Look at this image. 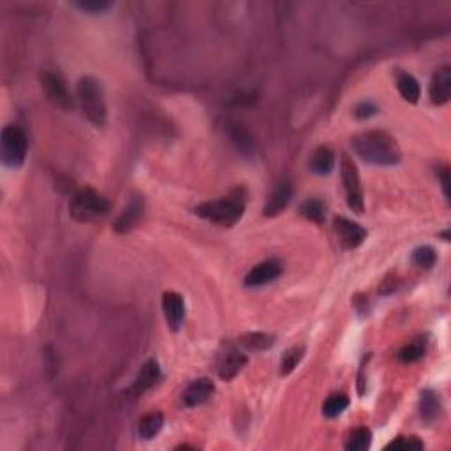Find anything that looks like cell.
<instances>
[{"label":"cell","mask_w":451,"mask_h":451,"mask_svg":"<svg viewBox=\"0 0 451 451\" xmlns=\"http://www.w3.org/2000/svg\"><path fill=\"white\" fill-rule=\"evenodd\" d=\"M352 150L362 161L373 166H393L402 159L397 140L384 130H366L351 140Z\"/></svg>","instance_id":"cell-1"},{"label":"cell","mask_w":451,"mask_h":451,"mask_svg":"<svg viewBox=\"0 0 451 451\" xmlns=\"http://www.w3.org/2000/svg\"><path fill=\"white\" fill-rule=\"evenodd\" d=\"M243 210H245V203H243L242 197L228 196L222 197V199L201 203L199 206L194 208V214L199 215L201 218H204L208 222L231 228V226H235L242 218Z\"/></svg>","instance_id":"cell-2"},{"label":"cell","mask_w":451,"mask_h":451,"mask_svg":"<svg viewBox=\"0 0 451 451\" xmlns=\"http://www.w3.org/2000/svg\"><path fill=\"white\" fill-rule=\"evenodd\" d=\"M78 101H80L85 116L94 125H104L106 120H108V109H106L104 92H102L101 83L95 78H81L80 83H78Z\"/></svg>","instance_id":"cell-3"},{"label":"cell","mask_w":451,"mask_h":451,"mask_svg":"<svg viewBox=\"0 0 451 451\" xmlns=\"http://www.w3.org/2000/svg\"><path fill=\"white\" fill-rule=\"evenodd\" d=\"M108 211L109 201L90 187L80 189L70 197L69 214L78 222H95L108 215Z\"/></svg>","instance_id":"cell-4"},{"label":"cell","mask_w":451,"mask_h":451,"mask_svg":"<svg viewBox=\"0 0 451 451\" xmlns=\"http://www.w3.org/2000/svg\"><path fill=\"white\" fill-rule=\"evenodd\" d=\"M2 144V162L7 168H20L27 159V136L18 125H6L0 137Z\"/></svg>","instance_id":"cell-5"},{"label":"cell","mask_w":451,"mask_h":451,"mask_svg":"<svg viewBox=\"0 0 451 451\" xmlns=\"http://www.w3.org/2000/svg\"><path fill=\"white\" fill-rule=\"evenodd\" d=\"M340 178L344 183L345 197H347V206L351 208L354 214H363V189L362 182H359L358 169L356 164L352 162V159H349L347 155H342L340 161Z\"/></svg>","instance_id":"cell-6"},{"label":"cell","mask_w":451,"mask_h":451,"mask_svg":"<svg viewBox=\"0 0 451 451\" xmlns=\"http://www.w3.org/2000/svg\"><path fill=\"white\" fill-rule=\"evenodd\" d=\"M42 90H44L46 97L49 99L51 104H55L56 108L62 109H70L73 108V97L69 94V88H67L66 80L62 78L60 73H53V70H46L41 76Z\"/></svg>","instance_id":"cell-7"},{"label":"cell","mask_w":451,"mask_h":451,"mask_svg":"<svg viewBox=\"0 0 451 451\" xmlns=\"http://www.w3.org/2000/svg\"><path fill=\"white\" fill-rule=\"evenodd\" d=\"M335 235H337L338 243L344 249H356L362 245L366 238V229L359 226L358 222H352L345 217H337L333 221Z\"/></svg>","instance_id":"cell-8"},{"label":"cell","mask_w":451,"mask_h":451,"mask_svg":"<svg viewBox=\"0 0 451 451\" xmlns=\"http://www.w3.org/2000/svg\"><path fill=\"white\" fill-rule=\"evenodd\" d=\"M284 270V264L278 259H266L263 263L256 264L249 273L243 278V284L247 288H261V285H266L270 282H273L275 278H278Z\"/></svg>","instance_id":"cell-9"},{"label":"cell","mask_w":451,"mask_h":451,"mask_svg":"<svg viewBox=\"0 0 451 451\" xmlns=\"http://www.w3.org/2000/svg\"><path fill=\"white\" fill-rule=\"evenodd\" d=\"M162 312H164L168 328L173 331H178L185 319V303L182 295L176 291H168L162 296Z\"/></svg>","instance_id":"cell-10"},{"label":"cell","mask_w":451,"mask_h":451,"mask_svg":"<svg viewBox=\"0 0 451 451\" xmlns=\"http://www.w3.org/2000/svg\"><path fill=\"white\" fill-rule=\"evenodd\" d=\"M214 391H215L214 383H211L208 377H199V379L192 381V383L183 390L182 400L187 407H197V405L210 400Z\"/></svg>","instance_id":"cell-11"},{"label":"cell","mask_w":451,"mask_h":451,"mask_svg":"<svg viewBox=\"0 0 451 451\" xmlns=\"http://www.w3.org/2000/svg\"><path fill=\"white\" fill-rule=\"evenodd\" d=\"M451 97V69L440 67L430 81V101L433 104H446Z\"/></svg>","instance_id":"cell-12"},{"label":"cell","mask_w":451,"mask_h":451,"mask_svg":"<svg viewBox=\"0 0 451 451\" xmlns=\"http://www.w3.org/2000/svg\"><path fill=\"white\" fill-rule=\"evenodd\" d=\"M292 196V189L289 185V182H280L271 194L268 196V201L264 203L263 208V215L264 217H275V215L282 214L285 210V206L289 204Z\"/></svg>","instance_id":"cell-13"},{"label":"cell","mask_w":451,"mask_h":451,"mask_svg":"<svg viewBox=\"0 0 451 451\" xmlns=\"http://www.w3.org/2000/svg\"><path fill=\"white\" fill-rule=\"evenodd\" d=\"M143 211H144V204L141 197H132L130 203L123 208L122 214L118 215V218L115 221L113 224V229L118 233H127L130 231L132 228H136L137 222L141 221L143 217Z\"/></svg>","instance_id":"cell-14"},{"label":"cell","mask_w":451,"mask_h":451,"mask_svg":"<svg viewBox=\"0 0 451 451\" xmlns=\"http://www.w3.org/2000/svg\"><path fill=\"white\" fill-rule=\"evenodd\" d=\"M161 379V366L155 359H148L141 370L137 372L136 379L132 384V393L134 395H143L147 393L150 388H154L157 384V381Z\"/></svg>","instance_id":"cell-15"},{"label":"cell","mask_w":451,"mask_h":451,"mask_svg":"<svg viewBox=\"0 0 451 451\" xmlns=\"http://www.w3.org/2000/svg\"><path fill=\"white\" fill-rule=\"evenodd\" d=\"M247 356L238 349H229L224 356H222L221 363H218V376L221 379L229 381L245 366Z\"/></svg>","instance_id":"cell-16"},{"label":"cell","mask_w":451,"mask_h":451,"mask_svg":"<svg viewBox=\"0 0 451 451\" xmlns=\"http://www.w3.org/2000/svg\"><path fill=\"white\" fill-rule=\"evenodd\" d=\"M397 88L400 92V95L404 97V101L416 104L419 101V95H421V88H419L418 80H416L412 74L405 73V70H398L397 73Z\"/></svg>","instance_id":"cell-17"},{"label":"cell","mask_w":451,"mask_h":451,"mask_svg":"<svg viewBox=\"0 0 451 451\" xmlns=\"http://www.w3.org/2000/svg\"><path fill=\"white\" fill-rule=\"evenodd\" d=\"M309 166L310 171L316 173V175H328L335 166V154L328 147L316 148L310 155Z\"/></svg>","instance_id":"cell-18"},{"label":"cell","mask_w":451,"mask_h":451,"mask_svg":"<svg viewBox=\"0 0 451 451\" xmlns=\"http://www.w3.org/2000/svg\"><path fill=\"white\" fill-rule=\"evenodd\" d=\"M162 425H164V416H162V412H148V414H144L143 418L137 421V435L144 440L154 439V437L161 432Z\"/></svg>","instance_id":"cell-19"},{"label":"cell","mask_w":451,"mask_h":451,"mask_svg":"<svg viewBox=\"0 0 451 451\" xmlns=\"http://www.w3.org/2000/svg\"><path fill=\"white\" fill-rule=\"evenodd\" d=\"M240 344L249 351H266L275 344V337L263 331H250L240 337Z\"/></svg>","instance_id":"cell-20"},{"label":"cell","mask_w":451,"mask_h":451,"mask_svg":"<svg viewBox=\"0 0 451 451\" xmlns=\"http://www.w3.org/2000/svg\"><path fill=\"white\" fill-rule=\"evenodd\" d=\"M440 402L432 390H425L419 397V414L425 421H433L439 416Z\"/></svg>","instance_id":"cell-21"},{"label":"cell","mask_w":451,"mask_h":451,"mask_svg":"<svg viewBox=\"0 0 451 451\" xmlns=\"http://www.w3.org/2000/svg\"><path fill=\"white\" fill-rule=\"evenodd\" d=\"M372 443V432L366 426H358L349 433L347 440H345V450L349 451H365L370 447Z\"/></svg>","instance_id":"cell-22"},{"label":"cell","mask_w":451,"mask_h":451,"mask_svg":"<svg viewBox=\"0 0 451 451\" xmlns=\"http://www.w3.org/2000/svg\"><path fill=\"white\" fill-rule=\"evenodd\" d=\"M411 261L414 266L421 268V270H430V268H433V264H435V261H437L435 249L430 245L418 247V249L412 250Z\"/></svg>","instance_id":"cell-23"},{"label":"cell","mask_w":451,"mask_h":451,"mask_svg":"<svg viewBox=\"0 0 451 451\" xmlns=\"http://www.w3.org/2000/svg\"><path fill=\"white\" fill-rule=\"evenodd\" d=\"M303 354H305V345H292L291 349H288L280 359V376H289L302 362Z\"/></svg>","instance_id":"cell-24"},{"label":"cell","mask_w":451,"mask_h":451,"mask_svg":"<svg viewBox=\"0 0 451 451\" xmlns=\"http://www.w3.org/2000/svg\"><path fill=\"white\" fill-rule=\"evenodd\" d=\"M349 398L342 393H335L331 397L326 398V402L323 404V414L326 418H337L342 412L347 409Z\"/></svg>","instance_id":"cell-25"},{"label":"cell","mask_w":451,"mask_h":451,"mask_svg":"<svg viewBox=\"0 0 451 451\" xmlns=\"http://www.w3.org/2000/svg\"><path fill=\"white\" fill-rule=\"evenodd\" d=\"M299 214L312 222H323L324 203L321 199H307L299 206Z\"/></svg>","instance_id":"cell-26"},{"label":"cell","mask_w":451,"mask_h":451,"mask_svg":"<svg viewBox=\"0 0 451 451\" xmlns=\"http://www.w3.org/2000/svg\"><path fill=\"white\" fill-rule=\"evenodd\" d=\"M425 447V444L418 439V437H398V439L391 440L386 446V450L395 451H419Z\"/></svg>","instance_id":"cell-27"},{"label":"cell","mask_w":451,"mask_h":451,"mask_svg":"<svg viewBox=\"0 0 451 451\" xmlns=\"http://www.w3.org/2000/svg\"><path fill=\"white\" fill-rule=\"evenodd\" d=\"M423 354H425V349H423L421 345L411 344L398 352V358H400L404 363H412V362H418Z\"/></svg>","instance_id":"cell-28"},{"label":"cell","mask_w":451,"mask_h":451,"mask_svg":"<svg viewBox=\"0 0 451 451\" xmlns=\"http://www.w3.org/2000/svg\"><path fill=\"white\" fill-rule=\"evenodd\" d=\"M377 113V106L373 104L372 101H362L358 106L354 108V116L359 120L370 118Z\"/></svg>","instance_id":"cell-29"},{"label":"cell","mask_w":451,"mask_h":451,"mask_svg":"<svg viewBox=\"0 0 451 451\" xmlns=\"http://www.w3.org/2000/svg\"><path fill=\"white\" fill-rule=\"evenodd\" d=\"M78 7H80L81 11H87V13H104L106 9H109V7L113 6V4L109 2H80L76 4Z\"/></svg>","instance_id":"cell-30"},{"label":"cell","mask_w":451,"mask_h":451,"mask_svg":"<svg viewBox=\"0 0 451 451\" xmlns=\"http://www.w3.org/2000/svg\"><path fill=\"white\" fill-rule=\"evenodd\" d=\"M439 178H440V183H443L444 196H446V199H450V169L443 168V171H440Z\"/></svg>","instance_id":"cell-31"}]
</instances>
